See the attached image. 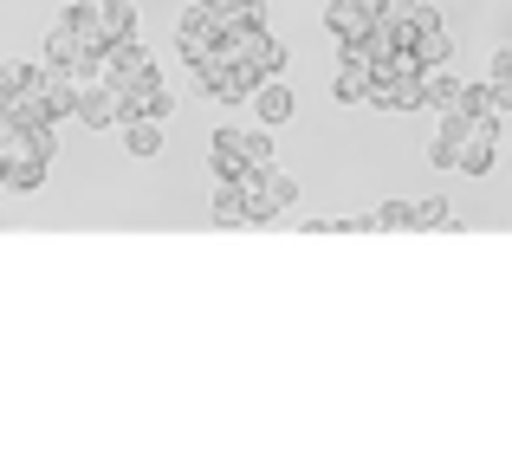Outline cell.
Returning <instances> with one entry per match:
<instances>
[{
	"mask_svg": "<svg viewBox=\"0 0 512 460\" xmlns=\"http://www.w3.org/2000/svg\"><path fill=\"white\" fill-rule=\"evenodd\" d=\"M65 20H72V33L85 39L91 52L117 46V39H137V7H130V0H72Z\"/></svg>",
	"mask_w": 512,
	"mask_h": 460,
	"instance_id": "cell-1",
	"label": "cell"
},
{
	"mask_svg": "<svg viewBox=\"0 0 512 460\" xmlns=\"http://www.w3.org/2000/svg\"><path fill=\"white\" fill-rule=\"evenodd\" d=\"M117 111H124V117H156V124H169L175 98H169L163 78H156V65H150V72H137L130 85H117Z\"/></svg>",
	"mask_w": 512,
	"mask_h": 460,
	"instance_id": "cell-2",
	"label": "cell"
},
{
	"mask_svg": "<svg viewBox=\"0 0 512 460\" xmlns=\"http://www.w3.org/2000/svg\"><path fill=\"white\" fill-rule=\"evenodd\" d=\"M175 46H182V59H188V65H201L214 46H221V13L195 0V7H188L182 20H175Z\"/></svg>",
	"mask_w": 512,
	"mask_h": 460,
	"instance_id": "cell-3",
	"label": "cell"
},
{
	"mask_svg": "<svg viewBox=\"0 0 512 460\" xmlns=\"http://www.w3.org/2000/svg\"><path fill=\"white\" fill-rule=\"evenodd\" d=\"M150 46H143V39H117V46H104L98 52V65H91V78H98V85H130V78H137V72H150Z\"/></svg>",
	"mask_w": 512,
	"mask_h": 460,
	"instance_id": "cell-4",
	"label": "cell"
},
{
	"mask_svg": "<svg viewBox=\"0 0 512 460\" xmlns=\"http://www.w3.org/2000/svg\"><path fill=\"white\" fill-rule=\"evenodd\" d=\"M292 201H299V182H292L286 169H266L260 182L247 188V214H253V227H260V221H279Z\"/></svg>",
	"mask_w": 512,
	"mask_h": 460,
	"instance_id": "cell-5",
	"label": "cell"
},
{
	"mask_svg": "<svg viewBox=\"0 0 512 460\" xmlns=\"http://www.w3.org/2000/svg\"><path fill=\"white\" fill-rule=\"evenodd\" d=\"M46 65H59V72H72V78H91V65H98V52L85 46V39L72 33V20H59L46 33Z\"/></svg>",
	"mask_w": 512,
	"mask_h": 460,
	"instance_id": "cell-6",
	"label": "cell"
},
{
	"mask_svg": "<svg viewBox=\"0 0 512 460\" xmlns=\"http://www.w3.org/2000/svg\"><path fill=\"white\" fill-rule=\"evenodd\" d=\"M78 91H85V78L59 72V65H39V98H46L52 124H65V117H78Z\"/></svg>",
	"mask_w": 512,
	"mask_h": 460,
	"instance_id": "cell-7",
	"label": "cell"
},
{
	"mask_svg": "<svg viewBox=\"0 0 512 460\" xmlns=\"http://www.w3.org/2000/svg\"><path fill=\"white\" fill-rule=\"evenodd\" d=\"M376 111H422V78H402V72H376L370 85Z\"/></svg>",
	"mask_w": 512,
	"mask_h": 460,
	"instance_id": "cell-8",
	"label": "cell"
},
{
	"mask_svg": "<svg viewBox=\"0 0 512 460\" xmlns=\"http://www.w3.org/2000/svg\"><path fill=\"white\" fill-rule=\"evenodd\" d=\"M78 124L85 130H111L124 124V111H117V91L98 85V78H85V91H78Z\"/></svg>",
	"mask_w": 512,
	"mask_h": 460,
	"instance_id": "cell-9",
	"label": "cell"
},
{
	"mask_svg": "<svg viewBox=\"0 0 512 460\" xmlns=\"http://www.w3.org/2000/svg\"><path fill=\"white\" fill-rule=\"evenodd\" d=\"M370 85H376L370 59H338V78H331V98L338 104H370Z\"/></svg>",
	"mask_w": 512,
	"mask_h": 460,
	"instance_id": "cell-10",
	"label": "cell"
},
{
	"mask_svg": "<svg viewBox=\"0 0 512 460\" xmlns=\"http://www.w3.org/2000/svg\"><path fill=\"white\" fill-rule=\"evenodd\" d=\"M234 46H240V59H247L260 78H279V72H286V46H279L273 33H247V39H234Z\"/></svg>",
	"mask_w": 512,
	"mask_h": 460,
	"instance_id": "cell-11",
	"label": "cell"
},
{
	"mask_svg": "<svg viewBox=\"0 0 512 460\" xmlns=\"http://www.w3.org/2000/svg\"><path fill=\"white\" fill-rule=\"evenodd\" d=\"M292 111H299V98H292L286 85H273V78H266L260 91H253V117H260L266 130H279V124H292Z\"/></svg>",
	"mask_w": 512,
	"mask_h": 460,
	"instance_id": "cell-12",
	"label": "cell"
},
{
	"mask_svg": "<svg viewBox=\"0 0 512 460\" xmlns=\"http://www.w3.org/2000/svg\"><path fill=\"white\" fill-rule=\"evenodd\" d=\"M461 78H454V65H428L422 72V104L428 111H454V104H461Z\"/></svg>",
	"mask_w": 512,
	"mask_h": 460,
	"instance_id": "cell-13",
	"label": "cell"
},
{
	"mask_svg": "<svg viewBox=\"0 0 512 460\" xmlns=\"http://www.w3.org/2000/svg\"><path fill=\"white\" fill-rule=\"evenodd\" d=\"M247 33H266V0H234L221 13V39H247Z\"/></svg>",
	"mask_w": 512,
	"mask_h": 460,
	"instance_id": "cell-14",
	"label": "cell"
},
{
	"mask_svg": "<svg viewBox=\"0 0 512 460\" xmlns=\"http://www.w3.org/2000/svg\"><path fill=\"white\" fill-rule=\"evenodd\" d=\"M46 156H13L7 175H0V188H13V195H33V188H46Z\"/></svg>",
	"mask_w": 512,
	"mask_h": 460,
	"instance_id": "cell-15",
	"label": "cell"
},
{
	"mask_svg": "<svg viewBox=\"0 0 512 460\" xmlns=\"http://www.w3.org/2000/svg\"><path fill=\"white\" fill-rule=\"evenodd\" d=\"M493 156H500V137H487V130H474V137L461 143V156H454V169L461 175H487Z\"/></svg>",
	"mask_w": 512,
	"mask_h": 460,
	"instance_id": "cell-16",
	"label": "cell"
},
{
	"mask_svg": "<svg viewBox=\"0 0 512 460\" xmlns=\"http://www.w3.org/2000/svg\"><path fill=\"white\" fill-rule=\"evenodd\" d=\"M117 130H124L130 156H156V150H163V124H156V117H124Z\"/></svg>",
	"mask_w": 512,
	"mask_h": 460,
	"instance_id": "cell-17",
	"label": "cell"
},
{
	"mask_svg": "<svg viewBox=\"0 0 512 460\" xmlns=\"http://www.w3.org/2000/svg\"><path fill=\"white\" fill-rule=\"evenodd\" d=\"M214 227H253V214H247V195L240 188H214Z\"/></svg>",
	"mask_w": 512,
	"mask_h": 460,
	"instance_id": "cell-18",
	"label": "cell"
},
{
	"mask_svg": "<svg viewBox=\"0 0 512 460\" xmlns=\"http://www.w3.org/2000/svg\"><path fill=\"white\" fill-rule=\"evenodd\" d=\"M415 59H422V65H454V33L435 20L422 39H415Z\"/></svg>",
	"mask_w": 512,
	"mask_h": 460,
	"instance_id": "cell-19",
	"label": "cell"
},
{
	"mask_svg": "<svg viewBox=\"0 0 512 460\" xmlns=\"http://www.w3.org/2000/svg\"><path fill=\"white\" fill-rule=\"evenodd\" d=\"M234 150L253 162V169H273V137H266V124L260 130H234Z\"/></svg>",
	"mask_w": 512,
	"mask_h": 460,
	"instance_id": "cell-20",
	"label": "cell"
},
{
	"mask_svg": "<svg viewBox=\"0 0 512 460\" xmlns=\"http://www.w3.org/2000/svg\"><path fill=\"white\" fill-rule=\"evenodd\" d=\"M33 85H39V65H26V59L0 65V98H20V91H33Z\"/></svg>",
	"mask_w": 512,
	"mask_h": 460,
	"instance_id": "cell-21",
	"label": "cell"
},
{
	"mask_svg": "<svg viewBox=\"0 0 512 460\" xmlns=\"http://www.w3.org/2000/svg\"><path fill=\"white\" fill-rule=\"evenodd\" d=\"M376 227H389V234H409V227H415V201H383V208H376Z\"/></svg>",
	"mask_w": 512,
	"mask_h": 460,
	"instance_id": "cell-22",
	"label": "cell"
},
{
	"mask_svg": "<svg viewBox=\"0 0 512 460\" xmlns=\"http://www.w3.org/2000/svg\"><path fill=\"white\" fill-rule=\"evenodd\" d=\"M415 227H461V214L448 201H415Z\"/></svg>",
	"mask_w": 512,
	"mask_h": 460,
	"instance_id": "cell-23",
	"label": "cell"
},
{
	"mask_svg": "<svg viewBox=\"0 0 512 460\" xmlns=\"http://www.w3.org/2000/svg\"><path fill=\"white\" fill-rule=\"evenodd\" d=\"M454 156H461V137L435 130V143H428V169H454Z\"/></svg>",
	"mask_w": 512,
	"mask_h": 460,
	"instance_id": "cell-24",
	"label": "cell"
},
{
	"mask_svg": "<svg viewBox=\"0 0 512 460\" xmlns=\"http://www.w3.org/2000/svg\"><path fill=\"white\" fill-rule=\"evenodd\" d=\"M357 13H363V20L376 26V20H383V13H389V0H357Z\"/></svg>",
	"mask_w": 512,
	"mask_h": 460,
	"instance_id": "cell-25",
	"label": "cell"
},
{
	"mask_svg": "<svg viewBox=\"0 0 512 460\" xmlns=\"http://www.w3.org/2000/svg\"><path fill=\"white\" fill-rule=\"evenodd\" d=\"M506 150H512V130H506Z\"/></svg>",
	"mask_w": 512,
	"mask_h": 460,
	"instance_id": "cell-26",
	"label": "cell"
}]
</instances>
